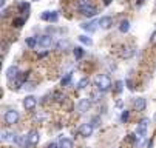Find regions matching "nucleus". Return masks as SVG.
<instances>
[{
	"mask_svg": "<svg viewBox=\"0 0 156 148\" xmlns=\"http://www.w3.org/2000/svg\"><path fill=\"white\" fill-rule=\"evenodd\" d=\"M20 73H19V68L16 67V65H11L8 70H6V77H8V80H12V79H17V76H19Z\"/></svg>",
	"mask_w": 156,
	"mask_h": 148,
	"instance_id": "13",
	"label": "nucleus"
},
{
	"mask_svg": "<svg viewBox=\"0 0 156 148\" xmlns=\"http://www.w3.org/2000/svg\"><path fill=\"white\" fill-rule=\"evenodd\" d=\"M119 31L124 33V34L130 31V22H128V20H122L121 25H119Z\"/></svg>",
	"mask_w": 156,
	"mask_h": 148,
	"instance_id": "18",
	"label": "nucleus"
},
{
	"mask_svg": "<svg viewBox=\"0 0 156 148\" xmlns=\"http://www.w3.org/2000/svg\"><path fill=\"white\" fill-rule=\"evenodd\" d=\"M128 117H130V111H128V110H124L122 114H121V122L125 123V122L128 120Z\"/></svg>",
	"mask_w": 156,
	"mask_h": 148,
	"instance_id": "27",
	"label": "nucleus"
},
{
	"mask_svg": "<svg viewBox=\"0 0 156 148\" xmlns=\"http://www.w3.org/2000/svg\"><path fill=\"white\" fill-rule=\"evenodd\" d=\"M104 3H105V5H110V3H111V0H104Z\"/></svg>",
	"mask_w": 156,
	"mask_h": 148,
	"instance_id": "36",
	"label": "nucleus"
},
{
	"mask_svg": "<svg viewBox=\"0 0 156 148\" xmlns=\"http://www.w3.org/2000/svg\"><path fill=\"white\" fill-rule=\"evenodd\" d=\"M111 25H113V19H111L110 15H104V17L99 19V26L102 29H108Z\"/></svg>",
	"mask_w": 156,
	"mask_h": 148,
	"instance_id": "10",
	"label": "nucleus"
},
{
	"mask_svg": "<svg viewBox=\"0 0 156 148\" xmlns=\"http://www.w3.org/2000/svg\"><path fill=\"white\" fill-rule=\"evenodd\" d=\"M122 57H125V59H128V57H131L133 56V48H125V51H122V54H121Z\"/></svg>",
	"mask_w": 156,
	"mask_h": 148,
	"instance_id": "28",
	"label": "nucleus"
},
{
	"mask_svg": "<svg viewBox=\"0 0 156 148\" xmlns=\"http://www.w3.org/2000/svg\"><path fill=\"white\" fill-rule=\"evenodd\" d=\"M37 43H39V46H42V48H51V45H53V37H51V36H40V37H37Z\"/></svg>",
	"mask_w": 156,
	"mask_h": 148,
	"instance_id": "8",
	"label": "nucleus"
},
{
	"mask_svg": "<svg viewBox=\"0 0 156 148\" xmlns=\"http://www.w3.org/2000/svg\"><path fill=\"white\" fill-rule=\"evenodd\" d=\"M5 5V0H0V6H3Z\"/></svg>",
	"mask_w": 156,
	"mask_h": 148,
	"instance_id": "37",
	"label": "nucleus"
},
{
	"mask_svg": "<svg viewBox=\"0 0 156 148\" xmlns=\"http://www.w3.org/2000/svg\"><path fill=\"white\" fill-rule=\"evenodd\" d=\"M23 25H25V17H16L12 20V26H16V28H22Z\"/></svg>",
	"mask_w": 156,
	"mask_h": 148,
	"instance_id": "17",
	"label": "nucleus"
},
{
	"mask_svg": "<svg viewBox=\"0 0 156 148\" xmlns=\"http://www.w3.org/2000/svg\"><path fill=\"white\" fill-rule=\"evenodd\" d=\"M28 74H30V73H20V74L17 76V79H14V87H12V90H19L22 85H25L27 80H28Z\"/></svg>",
	"mask_w": 156,
	"mask_h": 148,
	"instance_id": "7",
	"label": "nucleus"
},
{
	"mask_svg": "<svg viewBox=\"0 0 156 148\" xmlns=\"http://www.w3.org/2000/svg\"><path fill=\"white\" fill-rule=\"evenodd\" d=\"M125 83H127V87H128V90H133V83H131V80H127Z\"/></svg>",
	"mask_w": 156,
	"mask_h": 148,
	"instance_id": "34",
	"label": "nucleus"
},
{
	"mask_svg": "<svg viewBox=\"0 0 156 148\" xmlns=\"http://www.w3.org/2000/svg\"><path fill=\"white\" fill-rule=\"evenodd\" d=\"M122 85H124V83H122L121 80H118V82H116V91H118V93H121V91H122Z\"/></svg>",
	"mask_w": 156,
	"mask_h": 148,
	"instance_id": "31",
	"label": "nucleus"
},
{
	"mask_svg": "<svg viewBox=\"0 0 156 148\" xmlns=\"http://www.w3.org/2000/svg\"><path fill=\"white\" fill-rule=\"evenodd\" d=\"M80 12H82L83 15H87V17H94V15L98 14V9H96L93 5H90V6H87V8H82Z\"/></svg>",
	"mask_w": 156,
	"mask_h": 148,
	"instance_id": "14",
	"label": "nucleus"
},
{
	"mask_svg": "<svg viewBox=\"0 0 156 148\" xmlns=\"http://www.w3.org/2000/svg\"><path fill=\"white\" fill-rule=\"evenodd\" d=\"M90 108H91V100L88 97H83L79 100V103H77L79 113H87V111H90Z\"/></svg>",
	"mask_w": 156,
	"mask_h": 148,
	"instance_id": "6",
	"label": "nucleus"
},
{
	"mask_svg": "<svg viewBox=\"0 0 156 148\" xmlns=\"http://www.w3.org/2000/svg\"><path fill=\"white\" fill-rule=\"evenodd\" d=\"M48 148H60L57 143H51V145H48Z\"/></svg>",
	"mask_w": 156,
	"mask_h": 148,
	"instance_id": "35",
	"label": "nucleus"
},
{
	"mask_svg": "<svg viewBox=\"0 0 156 148\" xmlns=\"http://www.w3.org/2000/svg\"><path fill=\"white\" fill-rule=\"evenodd\" d=\"M36 2H37V0H36Z\"/></svg>",
	"mask_w": 156,
	"mask_h": 148,
	"instance_id": "39",
	"label": "nucleus"
},
{
	"mask_svg": "<svg viewBox=\"0 0 156 148\" xmlns=\"http://www.w3.org/2000/svg\"><path fill=\"white\" fill-rule=\"evenodd\" d=\"M77 39H79L80 43H83V45H87V46H91V45H93V39L88 37V36H83V34H82V36H79Z\"/></svg>",
	"mask_w": 156,
	"mask_h": 148,
	"instance_id": "16",
	"label": "nucleus"
},
{
	"mask_svg": "<svg viewBox=\"0 0 156 148\" xmlns=\"http://www.w3.org/2000/svg\"><path fill=\"white\" fill-rule=\"evenodd\" d=\"M36 105H37V99H36L34 96H27V97L23 99V108H25L27 111H33V110L36 108Z\"/></svg>",
	"mask_w": 156,
	"mask_h": 148,
	"instance_id": "5",
	"label": "nucleus"
},
{
	"mask_svg": "<svg viewBox=\"0 0 156 148\" xmlns=\"http://www.w3.org/2000/svg\"><path fill=\"white\" fill-rule=\"evenodd\" d=\"M98 122H99V117H94V119H93V120H91V123H93V125H94V126H98V125H99V123H98Z\"/></svg>",
	"mask_w": 156,
	"mask_h": 148,
	"instance_id": "33",
	"label": "nucleus"
},
{
	"mask_svg": "<svg viewBox=\"0 0 156 148\" xmlns=\"http://www.w3.org/2000/svg\"><path fill=\"white\" fill-rule=\"evenodd\" d=\"M153 120H154V122H156V113H154V116H153Z\"/></svg>",
	"mask_w": 156,
	"mask_h": 148,
	"instance_id": "38",
	"label": "nucleus"
},
{
	"mask_svg": "<svg viewBox=\"0 0 156 148\" xmlns=\"http://www.w3.org/2000/svg\"><path fill=\"white\" fill-rule=\"evenodd\" d=\"M70 48V42L68 40H60L59 43H57V50L59 51H65V50H68Z\"/></svg>",
	"mask_w": 156,
	"mask_h": 148,
	"instance_id": "20",
	"label": "nucleus"
},
{
	"mask_svg": "<svg viewBox=\"0 0 156 148\" xmlns=\"http://www.w3.org/2000/svg\"><path fill=\"white\" fill-rule=\"evenodd\" d=\"M54 97H56V100L57 102H63L66 97H65V94H60V93H54Z\"/></svg>",
	"mask_w": 156,
	"mask_h": 148,
	"instance_id": "29",
	"label": "nucleus"
},
{
	"mask_svg": "<svg viewBox=\"0 0 156 148\" xmlns=\"http://www.w3.org/2000/svg\"><path fill=\"white\" fill-rule=\"evenodd\" d=\"M94 87H96L101 93H105V91H108V90L111 88V80H110V77H108L107 74H99V76H96V79H94Z\"/></svg>",
	"mask_w": 156,
	"mask_h": 148,
	"instance_id": "1",
	"label": "nucleus"
},
{
	"mask_svg": "<svg viewBox=\"0 0 156 148\" xmlns=\"http://www.w3.org/2000/svg\"><path fill=\"white\" fill-rule=\"evenodd\" d=\"M88 85H90V79H88V77H83V79H80V80H79L77 88H79V90H83V88H87Z\"/></svg>",
	"mask_w": 156,
	"mask_h": 148,
	"instance_id": "21",
	"label": "nucleus"
},
{
	"mask_svg": "<svg viewBox=\"0 0 156 148\" xmlns=\"http://www.w3.org/2000/svg\"><path fill=\"white\" fill-rule=\"evenodd\" d=\"M150 45H156V31H153L150 36Z\"/></svg>",
	"mask_w": 156,
	"mask_h": 148,
	"instance_id": "30",
	"label": "nucleus"
},
{
	"mask_svg": "<svg viewBox=\"0 0 156 148\" xmlns=\"http://www.w3.org/2000/svg\"><path fill=\"white\" fill-rule=\"evenodd\" d=\"M99 26V20H91V22H88V23H82L80 28L87 33H94Z\"/></svg>",
	"mask_w": 156,
	"mask_h": 148,
	"instance_id": "9",
	"label": "nucleus"
},
{
	"mask_svg": "<svg viewBox=\"0 0 156 148\" xmlns=\"http://www.w3.org/2000/svg\"><path fill=\"white\" fill-rule=\"evenodd\" d=\"M50 12H51V11H45V12H43V14H42V20H47V22H48V19H50Z\"/></svg>",
	"mask_w": 156,
	"mask_h": 148,
	"instance_id": "32",
	"label": "nucleus"
},
{
	"mask_svg": "<svg viewBox=\"0 0 156 148\" xmlns=\"http://www.w3.org/2000/svg\"><path fill=\"white\" fill-rule=\"evenodd\" d=\"M133 105H135V110L141 113V111H144V110H145L147 102H145V99H144V97H138V99H135V103H133Z\"/></svg>",
	"mask_w": 156,
	"mask_h": 148,
	"instance_id": "12",
	"label": "nucleus"
},
{
	"mask_svg": "<svg viewBox=\"0 0 156 148\" xmlns=\"http://www.w3.org/2000/svg\"><path fill=\"white\" fill-rule=\"evenodd\" d=\"M93 131H94V125H93L91 122L83 123L80 128H79V134H80L82 137H90V136L93 134Z\"/></svg>",
	"mask_w": 156,
	"mask_h": 148,
	"instance_id": "3",
	"label": "nucleus"
},
{
	"mask_svg": "<svg viewBox=\"0 0 156 148\" xmlns=\"http://www.w3.org/2000/svg\"><path fill=\"white\" fill-rule=\"evenodd\" d=\"M39 142H40V133L37 130L30 131L28 136H27V143L31 145V146H36V145H39Z\"/></svg>",
	"mask_w": 156,
	"mask_h": 148,
	"instance_id": "4",
	"label": "nucleus"
},
{
	"mask_svg": "<svg viewBox=\"0 0 156 148\" xmlns=\"http://www.w3.org/2000/svg\"><path fill=\"white\" fill-rule=\"evenodd\" d=\"M19 119H20V116H19V111H16V110H8L5 113V123L6 125H16L19 122Z\"/></svg>",
	"mask_w": 156,
	"mask_h": 148,
	"instance_id": "2",
	"label": "nucleus"
},
{
	"mask_svg": "<svg viewBox=\"0 0 156 148\" xmlns=\"http://www.w3.org/2000/svg\"><path fill=\"white\" fill-rule=\"evenodd\" d=\"M19 11H20V12H27V14H28V11H30V3H27V2L19 3Z\"/></svg>",
	"mask_w": 156,
	"mask_h": 148,
	"instance_id": "22",
	"label": "nucleus"
},
{
	"mask_svg": "<svg viewBox=\"0 0 156 148\" xmlns=\"http://www.w3.org/2000/svg\"><path fill=\"white\" fill-rule=\"evenodd\" d=\"M0 139H2V142H11V140H17V136L12 133V131H8V130H3L2 134H0Z\"/></svg>",
	"mask_w": 156,
	"mask_h": 148,
	"instance_id": "11",
	"label": "nucleus"
},
{
	"mask_svg": "<svg viewBox=\"0 0 156 148\" xmlns=\"http://www.w3.org/2000/svg\"><path fill=\"white\" fill-rule=\"evenodd\" d=\"M25 43H27V46H28V48H31V50H33V48H36V46L39 45V43H37V37H28Z\"/></svg>",
	"mask_w": 156,
	"mask_h": 148,
	"instance_id": "19",
	"label": "nucleus"
},
{
	"mask_svg": "<svg viewBox=\"0 0 156 148\" xmlns=\"http://www.w3.org/2000/svg\"><path fill=\"white\" fill-rule=\"evenodd\" d=\"M91 5V0H79L77 2V6H79V9H82V8H87V6H90Z\"/></svg>",
	"mask_w": 156,
	"mask_h": 148,
	"instance_id": "23",
	"label": "nucleus"
},
{
	"mask_svg": "<svg viewBox=\"0 0 156 148\" xmlns=\"http://www.w3.org/2000/svg\"><path fill=\"white\" fill-rule=\"evenodd\" d=\"M70 82H71V74H66V76L62 79L60 85H62V87H66V85H70Z\"/></svg>",
	"mask_w": 156,
	"mask_h": 148,
	"instance_id": "26",
	"label": "nucleus"
},
{
	"mask_svg": "<svg viewBox=\"0 0 156 148\" xmlns=\"http://www.w3.org/2000/svg\"><path fill=\"white\" fill-rule=\"evenodd\" d=\"M74 57H76V59H82V57H83V50H82L80 46H76V48H74Z\"/></svg>",
	"mask_w": 156,
	"mask_h": 148,
	"instance_id": "25",
	"label": "nucleus"
},
{
	"mask_svg": "<svg viewBox=\"0 0 156 148\" xmlns=\"http://www.w3.org/2000/svg\"><path fill=\"white\" fill-rule=\"evenodd\" d=\"M57 20H59V14H57V11H51V12H50V19H48V22L56 23Z\"/></svg>",
	"mask_w": 156,
	"mask_h": 148,
	"instance_id": "24",
	"label": "nucleus"
},
{
	"mask_svg": "<svg viewBox=\"0 0 156 148\" xmlns=\"http://www.w3.org/2000/svg\"><path fill=\"white\" fill-rule=\"evenodd\" d=\"M59 146H60V148H74V142H73L71 139L62 137L60 142H59Z\"/></svg>",
	"mask_w": 156,
	"mask_h": 148,
	"instance_id": "15",
	"label": "nucleus"
}]
</instances>
